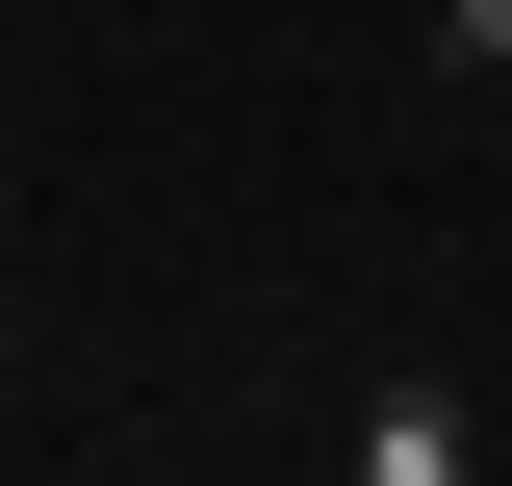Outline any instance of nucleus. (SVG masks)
<instances>
[{
	"label": "nucleus",
	"mask_w": 512,
	"mask_h": 486,
	"mask_svg": "<svg viewBox=\"0 0 512 486\" xmlns=\"http://www.w3.org/2000/svg\"><path fill=\"white\" fill-rule=\"evenodd\" d=\"M461 77H512V0H461Z\"/></svg>",
	"instance_id": "nucleus-1"
}]
</instances>
